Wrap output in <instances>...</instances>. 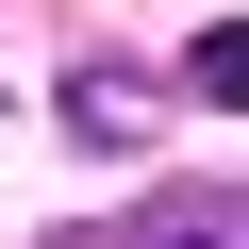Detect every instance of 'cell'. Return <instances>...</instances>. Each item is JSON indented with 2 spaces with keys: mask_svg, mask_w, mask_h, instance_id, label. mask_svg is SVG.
<instances>
[{
  "mask_svg": "<svg viewBox=\"0 0 249 249\" xmlns=\"http://www.w3.org/2000/svg\"><path fill=\"white\" fill-rule=\"evenodd\" d=\"M183 100H249V17H216V34L183 50Z\"/></svg>",
  "mask_w": 249,
  "mask_h": 249,
  "instance_id": "obj_2",
  "label": "cell"
},
{
  "mask_svg": "<svg viewBox=\"0 0 249 249\" xmlns=\"http://www.w3.org/2000/svg\"><path fill=\"white\" fill-rule=\"evenodd\" d=\"M50 116H67V150H133V133H150V116H166V100H150V67H116V50H83Z\"/></svg>",
  "mask_w": 249,
  "mask_h": 249,
  "instance_id": "obj_1",
  "label": "cell"
}]
</instances>
